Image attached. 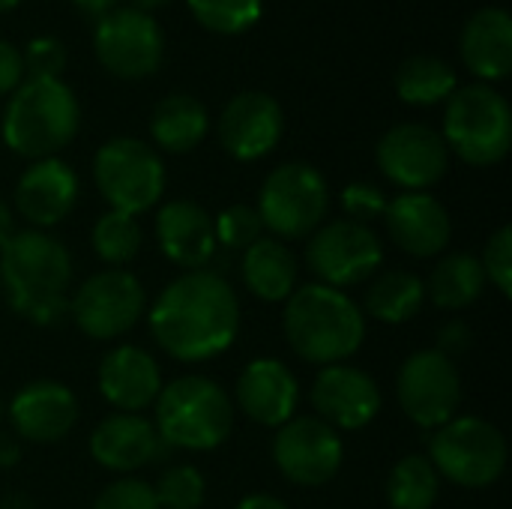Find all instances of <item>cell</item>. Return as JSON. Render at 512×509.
<instances>
[{"label": "cell", "instance_id": "obj_26", "mask_svg": "<svg viewBox=\"0 0 512 509\" xmlns=\"http://www.w3.org/2000/svg\"><path fill=\"white\" fill-rule=\"evenodd\" d=\"M297 255L276 237H261L243 252V282L264 303H285L297 291Z\"/></svg>", "mask_w": 512, "mask_h": 509}, {"label": "cell", "instance_id": "obj_15", "mask_svg": "<svg viewBox=\"0 0 512 509\" xmlns=\"http://www.w3.org/2000/svg\"><path fill=\"white\" fill-rule=\"evenodd\" d=\"M381 174L405 192H426L444 180L450 150L438 129L426 123H399L387 129L375 147Z\"/></svg>", "mask_w": 512, "mask_h": 509}, {"label": "cell", "instance_id": "obj_27", "mask_svg": "<svg viewBox=\"0 0 512 509\" xmlns=\"http://www.w3.org/2000/svg\"><path fill=\"white\" fill-rule=\"evenodd\" d=\"M210 129V117L201 99L189 93H171L156 102L150 114L153 144L165 153H189L195 150Z\"/></svg>", "mask_w": 512, "mask_h": 509}, {"label": "cell", "instance_id": "obj_29", "mask_svg": "<svg viewBox=\"0 0 512 509\" xmlns=\"http://www.w3.org/2000/svg\"><path fill=\"white\" fill-rule=\"evenodd\" d=\"M426 303V285L411 270H387L363 294V315L381 324H408Z\"/></svg>", "mask_w": 512, "mask_h": 509}, {"label": "cell", "instance_id": "obj_46", "mask_svg": "<svg viewBox=\"0 0 512 509\" xmlns=\"http://www.w3.org/2000/svg\"><path fill=\"white\" fill-rule=\"evenodd\" d=\"M168 0H135V9H141V12H150V9H159V6H165Z\"/></svg>", "mask_w": 512, "mask_h": 509}, {"label": "cell", "instance_id": "obj_17", "mask_svg": "<svg viewBox=\"0 0 512 509\" xmlns=\"http://www.w3.org/2000/svg\"><path fill=\"white\" fill-rule=\"evenodd\" d=\"M285 132L282 105L264 90L237 93L219 117V141L237 162H258L276 150Z\"/></svg>", "mask_w": 512, "mask_h": 509}, {"label": "cell", "instance_id": "obj_18", "mask_svg": "<svg viewBox=\"0 0 512 509\" xmlns=\"http://www.w3.org/2000/svg\"><path fill=\"white\" fill-rule=\"evenodd\" d=\"M6 417L18 438L57 444L78 423V399L60 381H30L9 399Z\"/></svg>", "mask_w": 512, "mask_h": 509}, {"label": "cell", "instance_id": "obj_3", "mask_svg": "<svg viewBox=\"0 0 512 509\" xmlns=\"http://www.w3.org/2000/svg\"><path fill=\"white\" fill-rule=\"evenodd\" d=\"M282 330L303 363L324 369L351 360L363 348L366 315L345 291L312 282L285 300Z\"/></svg>", "mask_w": 512, "mask_h": 509}, {"label": "cell", "instance_id": "obj_2", "mask_svg": "<svg viewBox=\"0 0 512 509\" xmlns=\"http://www.w3.org/2000/svg\"><path fill=\"white\" fill-rule=\"evenodd\" d=\"M0 285L18 318L54 327L69 315L72 255L57 237L39 228L15 231L0 246Z\"/></svg>", "mask_w": 512, "mask_h": 509}, {"label": "cell", "instance_id": "obj_20", "mask_svg": "<svg viewBox=\"0 0 512 509\" xmlns=\"http://www.w3.org/2000/svg\"><path fill=\"white\" fill-rule=\"evenodd\" d=\"M78 174L57 156L36 159L15 183V210L33 228H51L63 222L78 204Z\"/></svg>", "mask_w": 512, "mask_h": 509}, {"label": "cell", "instance_id": "obj_31", "mask_svg": "<svg viewBox=\"0 0 512 509\" xmlns=\"http://www.w3.org/2000/svg\"><path fill=\"white\" fill-rule=\"evenodd\" d=\"M441 495V477L426 456H405L387 477V504L393 509H432Z\"/></svg>", "mask_w": 512, "mask_h": 509}, {"label": "cell", "instance_id": "obj_19", "mask_svg": "<svg viewBox=\"0 0 512 509\" xmlns=\"http://www.w3.org/2000/svg\"><path fill=\"white\" fill-rule=\"evenodd\" d=\"M237 405L240 411L267 429H279L297 414L300 405V381L288 363L276 357L252 360L237 378Z\"/></svg>", "mask_w": 512, "mask_h": 509}, {"label": "cell", "instance_id": "obj_30", "mask_svg": "<svg viewBox=\"0 0 512 509\" xmlns=\"http://www.w3.org/2000/svg\"><path fill=\"white\" fill-rule=\"evenodd\" d=\"M459 87L456 69L435 54H414L396 69V93L408 105H438L447 102Z\"/></svg>", "mask_w": 512, "mask_h": 509}, {"label": "cell", "instance_id": "obj_21", "mask_svg": "<svg viewBox=\"0 0 512 509\" xmlns=\"http://www.w3.org/2000/svg\"><path fill=\"white\" fill-rule=\"evenodd\" d=\"M387 231L393 243L414 258H435L450 246L453 222L447 207L429 192H402L387 204Z\"/></svg>", "mask_w": 512, "mask_h": 509}, {"label": "cell", "instance_id": "obj_40", "mask_svg": "<svg viewBox=\"0 0 512 509\" xmlns=\"http://www.w3.org/2000/svg\"><path fill=\"white\" fill-rule=\"evenodd\" d=\"M24 81V60L15 45L0 39V96H9Z\"/></svg>", "mask_w": 512, "mask_h": 509}, {"label": "cell", "instance_id": "obj_45", "mask_svg": "<svg viewBox=\"0 0 512 509\" xmlns=\"http://www.w3.org/2000/svg\"><path fill=\"white\" fill-rule=\"evenodd\" d=\"M18 456H21V453H18V444L0 435V468L15 465V462H18Z\"/></svg>", "mask_w": 512, "mask_h": 509}, {"label": "cell", "instance_id": "obj_9", "mask_svg": "<svg viewBox=\"0 0 512 509\" xmlns=\"http://www.w3.org/2000/svg\"><path fill=\"white\" fill-rule=\"evenodd\" d=\"M93 180L111 210L141 216L165 192V165L159 153L138 138H111L93 156Z\"/></svg>", "mask_w": 512, "mask_h": 509}, {"label": "cell", "instance_id": "obj_34", "mask_svg": "<svg viewBox=\"0 0 512 509\" xmlns=\"http://www.w3.org/2000/svg\"><path fill=\"white\" fill-rule=\"evenodd\" d=\"M159 509H198L207 498V480L195 465H171L153 483Z\"/></svg>", "mask_w": 512, "mask_h": 509}, {"label": "cell", "instance_id": "obj_24", "mask_svg": "<svg viewBox=\"0 0 512 509\" xmlns=\"http://www.w3.org/2000/svg\"><path fill=\"white\" fill-rule=\"evenodd\" d=\"M162 441L153 423L141 414H108L90 435V456L99 468L114 474H132L150 462H159Z\"/></svg>", "mask_w": 512, "mask_h": 509}, {"label": "cell", "instance_id": "obj_16", "mask_svg": "<svg viewBox=\"0 0 512 509\" xmlns=\"http://www.w3.org/2000/svg\"><path fill=\"white\" fill-rule=\"evenodd\" d=\"M312 408L315 417L324 420L336 432H360L366 429L384 405L378 381L348 363L324 366L312 384Z\"/></svg>", "mask_w": 512, "mask_h": 509}, {"label": "cell", "instance_id": "obj_7", "mask_svg": "<svg viewBox=\"0 0 512 509\" xmlns=\"http://www.w3.org/2000/svg\"><path fill=\"white\" fill-rule=\"evenodd\" d=\"M426 459L453 486L489 489L507 471V438L483 417H453L432 432Z\"/></svg>", "mask_w": 512, "mask_h": 509}, {"label": "cell", "instance_id": "obj_25", "mask_svg": "<svg viewBox=\"0 0 512 509\" xmlns=\"http://www.w3.org/2000/svg\"><path fill=\"white\" fill-rule=\"evenodd\" d=\"M465 66L483 81H504L512 69V18L504 6L477 9L462 27L459 42Z\"/></svg>", "mask_w": 512, "mask_h": 509}, {"label": "cell", "instance_id": "obj_10", "mask_svg": "<svg viewBox=\"0 0 512 509\" xmlns=\"http://www.w3.org/2000/svg\"><path fill=\"white\" fill-rule=\"evenodd\" d=\"M141 315H147V291L123 267H108L87 276L69 294V318L75 327L96 342L126 336Z\"/></svg>", "mask_w": 512, "mask_h": 509}, {"label": "cell", "instance_id": "obj_41", "mask_svg": "<svg viewBox=\"0 0 512 509\" xmlns=\"http://www.w3.org/2000/svg\"><path fill=\"white\" fill-rule=\"evenodd\" d=\"M471 339H474V333H471V327L465 321H450V324H444L438 330V348L435 351L456 360L459 354H465L471 348Z\"/></svg>", "mask_w": 512, "mask_h": 509}, {"label": "cell", "instance_id": "obj_42", "mask_svg": "<svg viewBox=\"0 0 512 509\" xmlns=\"http://www.w3.org/2000/svg\"><path fill=\"white\" fill-rule=\"evenodd\" d=\"M234 509H288V504L279 501V498H273V495L255 492V495H246Z\"/></svg>", "mask_w": 512, "mask_h": 509}, {"label": "cell", "instance_id": "obj_39", "mask_svg": "<svg viewBox=\"0 0 512 509\" xmlns=\"http://www.w3.org/2000/svg\"><path fill=\"white\" fill-rule=\"evenodd\" d=\"M27 78H60L66 66V45L57 36H36L21 51Z\"/></svg>", "mask_w": 512, "mask_h": 509}, {"label": "cell", "instance_id": "obj_13", "mask_svg": "<svg viewBox=\"0 0 512 509\" xmlns=\"http://www.w3.org/2000/svg\"><path fill=\"white\" fill-rule=\"evenodd\" d=\"M396 396L411 423L435 432L450 423L462 405V375L456 360L435 348L411 354L399 369Z\"/></svg>", "mask_w": 512, "mask_h": 509}, {"label": "cell", "instance_id": "obj_48", "mask_svg": "<svg viewBox=\"0 0 512 509\" xmlns=\"http://www.w3.org/2000/svg\"><path fill=\"white\" fill-rule=\"evenodd\" d=\"M3 417H6V405H3V399H0V423H3Z\"/></svg>", "mask_w": 512, "mask_h": 509}, {"label": "cell", "instance_id": "obj_11", "mask_svg": "<svg viewBox=\"0 0 512 509\" xmlns=\"http://www.w3.org/2000/svg\"><path fill=\"white\" fill-rule=\"evenodd\" d=\"M306 264L321 285L345 291L351 285L369 282L378 273L384 264V243L369 225L333 219L309 237Z\"/></svg>", "mask_w": 512, "mask_h": 509}, {"label": "cell", "instance_id": "obj_6", "mask_svg": "<svg viewBox=\"0 0 512 509\" xmlns=\"http://www.w3.org/2000/svg\"><path fill=\"white\" fill-rule=\"evenodd\" d=\"M441 138L447 150L474 168L498 165L512 144L510 102L483 81L456 87V93L447 99Z\"/></svg>", "mask_w": 512, "mask_h": 509}, {"label": "cell", "instance_id": "obj_23", "mask_svg": "<svg viewBox=\"0 0 512 509\" xmlns=\"http://www.w3.org/2000/svg\"><path fill=\"white\" fill-rule=\"evenodd\" d=\"M156 243L183 270H204L216 255L213 216L189 198H174L156 213Z\"/></svg>", "mask_w": 512, "mask_h": 509}, {"label": "cell", "instance_id": "obj_4", "mask_svg": "<svg viewBox=\"0 0 512 509\" xmlns=\"http://www.w3.org/2000/svg\"><path fill=\"white\" fill-rule=\"evenodd\" d=\"M81 108L69 84L60 78H24L3 111V144L24 159L57 156L78 132Z\"/></svg>", "mask_w": 512, "mask_h": 509}, {"label": "cell", "instance_id": "obj_36", "mask_svg": "<svg viewBox=\"0 0 512 509\" xmlns=\"http://www.w3.org/2000/svg\"><path fill=\"white\" fill-rule=\"evenodd\" d=\"M339 201H342L345 216H348L351 222H360V225H369V222H375V219H384L387 204H390V198L384 195V189L375 186V183H366V180L348 183V186L342 189Z\"/></svg>", "mask_w": 512, "mask_h": 509}, {"label": "cell", "instance_id": "obj_5", "mask_svg": "<svg viewBox=\"0 0 512 509\" xmlns=\"http://www.w3.org/2000/svg\"><path fill=\"white\" fill-rule=\"evenodd\" d=\"M153 411V429L159 441L189 453L222 447L234 426V405L225 387L204 375H180L162 384Z\"/></svg>", "mask_w": 512, "mask_h": 509}, {"label": "cell", "instance_id": "obj_8", "mask_svg": "<svg viewBox=\"0 0 512 509\" xmlns=\"http://www.w3.org/2000/svg\"><path fill=\"white\" fill-rule=\"evenodd\" d=\"M255 210L276 240H309L327 219L330 186L315 165L285 162L261 183Z\"/></svg>", "mask_w": 512, "mask_h": 509}, {"label": "cell", "instance_id": "obj_37", "mask_svg": "<svg viewBox=\"0 0 512 509\" xmlns=\"http://www.w3.org/2000/svg\"><path fill=\"white\" fill-rule=\"evenodd\" d=\"M93 509H159V504H156L153 486L147 480L120 477L96 495Z\"/></svg>", "mask_w": 512, "mask_h": 509}, {"label": "cell", "instance_id": "obj_33", "mask_svg": "<svg viewBox=\"0 0 512 509\" xmlns=\"http://www.w3.org/2000/svg\"><path fill=\"white\" fill-rule=\"evenodd\" d=\"M186 6L201 27L219 36L246 33L261 21L264 12L261 0H186Z\"/></svg>", "mask_w": 512, "mask_h": 509}, {"label": "cell", "instance_id": "obj_1", "mask_svg": "<svg viewBox=\"0 0 512 509\" xmlns=\"http://www.w3.org/2000/svg\"><path fill=\"white\" fill-rule=\"evenodd\" d=\"M156 345L177 363H204L225 354L240 333V300L213 270H186L171 279L147 312Z\"/></svg>", "mask_w": 512, "mask_h": 509}, {"label": "cell", "instance_id": "obj_28", "mask_svg": "<svg viewBox=\"0 0 512 509\" xmlns=\"http://www.w3.org/2000/svg\"><path fill=\"white\" fill-rule=\"evenodd\" d=\"M426 285V297L444 309V312H462L468 306H474L483 291H486V273L480 258L468 255V252H453L447 258H441L429 276Z\"/></svg>", "mask_w": 512, "mask_h": 509}, {"label": "cell", "instance_id": "obj_43", "mask_svg": "<svg viewBox=\"0 0 512 509\" xmlns=\"http://www.w3.org/2000/svg\"><path fill=\"white\" fill-rule=\"evenodd\" d=\"M75 9H81L84 15H93V18H102L108 15L111 9H117V0H69Z\"/></svg>", "mask_w": 512, "mask_h": 509}, {"label": "cell", "instance_id": "obj_12", "mask_svg": "<svg viewBox=\"0 0 512 509\" xmlns=\"http://www.w3.org/2000/svg\"><path fill=\"white\" fill-rule=\"evenodd\" d=\"M96 60L117 78L141 81L162 66L165 57V36L153 15L123 6L111 9L96 21L93 33Z\"/></svg>", "mask_w": 512, "mask_h": 509}, {"label": "cell", "instance_id": "obj_22", "mask_svg": "<svg viewBox=\"0 0 512 509\" xmlns=\"http://www.w3.org/2000/svg\"><path fill=\"white\" fill-rule=\"evenodd\" d=\"M162 390V372L153 354L138 345H117L99 363V393L120 414L147 411Z\"/></svg>", "mask_w": 512, "mask_h": 509}, {"label": "cell", "instance_id": "obj_47", "mask_svg": "<svg viewBox=\"0 0 512 509\" xmlns=\"http://www.w3.org/2000/svg\"><path fill=\"white\" fill-rule=\"evenodd\" d=\"M21 0H0V12H9V9H15Z\"/></svg>", "mask_w": 512, "mask_h": 509}, {"label": "cell", "instance_id": "obj_14", "mask_svg": "<svg viewBox=\"0 0 512 509\" xmlns=\"http://www.w3.org/2000/svg\"><path fill=\"white\" fill-rule=\"evenodd\" d=\"M273 462L285 480L303 489L327 486L345 462V444L336 429L318 417L294 414L273 435Z\"/></svg>", "mask_w": 512, "mask_h": 509}, {"label": "cell", "instance_id": "obj_44", "mask_svg": "<svg viewBox=\"0 0 512 509\" xmlns=\"http://www.w3.org/2000/svg\"><path fill=\"white\" fill-rule=\"evenodd\" d=\"M12 234H15V213H12V207L0 198V246H3Z\"/></svg>", "mask_w": 512, "mask_h": 509}, {"label": "cell", "instance_id": "obj_35", "mask_svg": "<svg viewBox=\"0 0 512 509\" xmlns=\"http://www.w3.org/2000/svg\"><path fill=\"white\" fill-rule=\"evenodd\" d=\"M213 231H216V246L246 252L255 240H261L264 225H261V216L255 207L231 204L219 216H213Z\"/></svg>", "mask_w": 512, "mask_h": 509}, {"label": "cell", "instance_id": "obj_32", "mask_svg": "<svg viewBox=\"0 0 512 509\" xmlns=\"http://www.w3.org/2000/svg\"><path fill=\"white\" fill-rule=\"evenodd\" d=\"M90 243H93V252L99 255V261H105L108 267H123L141 252L144 231L135 216L108 210L96 219V225L90 231Z\"/></svg>", "mask_w": 512, "mask_h": 509}, {"label": "cell", "instance_id": "obj_38", "mask_svg": "<svg viewBox=\"0 0 512 509\" xmlns=\"http://www.w3.org/2000/svg\"><path fill=\"white\" fill-rule=\"evenodd\" d=\"M483 273H486V282H492L501 297H512V228L510 225H501L489 243H486V252H483Z\"/></svg>", "mask_w": 512, "mask_h": 509}]
</instances>
